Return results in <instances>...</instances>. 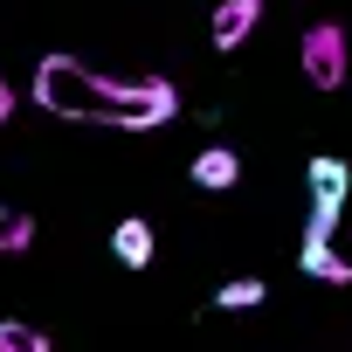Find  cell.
Segmentation results:
<instances>
[{
    "label": "cell",
    "instance_id": "cell-1",
    "mask_svg": "<svg viewBox=\"0 0 352 352\" xmlns=\"http://www.w3.org/2000/svg\"><path fill=\"white\" fill-rule=\"evenodd\" d=\"M35 104L56 118L111 124V131H152L180 118V90L166 76H97L76 56H42L35 63Z\"/></svg>",
    "mask_w": 352,
    "mask_h": 352
},
{
    "label": "cell",
    "instance_id": "cell-2",
    "mask_svg": "<svg viewBox=\"0 0 352 352\" xmlns=\"http://www.w3.org/2000/svg\"><path fill=\"white\" fill-rule=\"evenodd\" d=\"M304 187H311V221H304V235L331 242V235H338V214H345V194H352V166L331 159V152H318V159L304 166Z\"/></svg>",
    "mask_w": 352,
    "mask_h": 352
},
{
    "label": "cell",
    "instance_id": "cell-3",
    "mask_svg": "<svg viewBox=\"0 0 352 352\" xmlns=\"http://www.w3.org/2000/svg\"><path fill=\"white\" fill-rule=\"evenodd\" d=\"M297 63H304V83L311 90H338L345 69H352V49H345V28L338 21H311L304 42H297Z\"/></svg>",
    "mask_w": 352,
    "mask_h": 352
},
{
    "label": "cell",
    "instance_id": "cell-4",
    "mask_svg": "<svg viewBox=\"0 0 352 352\" xmlns=\"http://www.w3.org/2000/svg\"><path fill=\"white\" fill-rule=\"evenodd\" d=\"M256 21H263V0H221L214 21H208V35H214V49H242L256 35Z\"/></svg>",
    "mask_w": 352,
    "mask_h": 352
},
{
    "label": "cell",
    "instance_id": "cell-5",
    "mask_svg": "<svg viewBox=\"0 0 352 352\" xmlns=\"http://www.w3.org/2000/svg\"><path fill=\"white\" fill-rule=\"evenodd\" d=\"M152 249H159V235H152V221H138V214H124V221L111 228V256H118L124 270H145V263H152Z\"/></svg>",
    "mask_w": 352,
    "mask_h": 352
},
{
    "label": "cell",
    "instance_id": "cell-6",
    "mask_svg": "<svg viewBox=\"0 0 352 352\" xmlns=\"http://www.w3.org/2000/svg\"><path fill=\"white\" fill-rule=\"evenodd\" d=\"M297 270H304V276H318V283H338V290L352 283V263H345L331 242H318V235H304V249H297Z\"/></svg>",
    "mask_w": 352,
    "mask_h": 352
},
{
    "label": "cell",
    "instance_id": "cell-7",
    "mask_svg": "<svg viewBox=\"0 0 352 352\" xmlns=\"http://www.w3.org/2000/svg\"><path fill=\"white\" fill-rule=\"evenodd\" d=\"M187 173H194V187H208V194H228V187L242 180V159H235L228 145H208V152H201Z\"/></svg>",
    "mask_w": 352,
    "mask_h": 352
},
{
    "label": "cell",
    "instance_id": "cell-8",
    "mask_svg": "<svg viewBox=\"0 0 352 352\" xmlns=\"http://www.w3.org/2000/svg\"><path fill=\"white\" fill-rule=\"evenodd\" d=\"M263 297H270V283H263V276H228V283L214 290V304H221V311H256Z\"/></svg>",
    "mask_w": 352,
    "mask_h": 352
},
{
    "label": "cell",
    "instance_id": "cell-9",
    "mask_svg": "<svg viewBox=\"0 0 352 352\" xmlns=\"http://www.w3.org/2000/svg\"><path fill=\"white\" fill-rule=\"evenodd\" d=\"M28 242H35V214H21V208L0 201V256H21Z\"/></svg>",
    "mask_w": 352,
    "mask_h": 352
},
{
    "label": "cell",
    "instance_id": "cell-10",
    "mask_svg": "<svg viewBox=\"0 0 352 352\" xmlns=\"http://www.w3.org/2000/svg\"><path fill=\"white\" fill-rule=\"evenodd\" d=\"M0 352H49V331H35L21 318H0Z\"/></svg>",
    "mask_w": 352,
    "mask_h": 352
},
{
    "label": "cell",
    "instance_id": "cell-11",
    "mask_svg": "<svg viewBox=\"0 0 352 352\" xmlns=\"http://www.w3.org/2000/svg\"><path fill=\"white\" fill-rule=\"evenodd\" d=\"M14 104H21V97H14V83H8V76H0V124H8V118H14Z\"/></svg>",
    "mask_w": 352,
    "mask_h": 352
}]
</instances>
